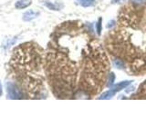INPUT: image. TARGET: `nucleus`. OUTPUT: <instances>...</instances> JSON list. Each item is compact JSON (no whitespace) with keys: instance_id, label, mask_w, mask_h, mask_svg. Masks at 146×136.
I'll return each mask as SVG.
<instances>
[{"instance_id":"f257e3e1","label":"nucleus","mask_w":146,"mask_h":136,"mask_svg":"<svg viewBox=\"0 0 146 136\" xmlns=\"http://www.w3.org/2000/svg\"><path fill=\"white\" fill-rule=\"evenodd\" d=\"M108 58L102 47L79 23H64L46 56V72L58 98H90L107 82Z\"/></svg>"},{"instance_id":"f03ea898","label":"nucleus","mask_w":146,"mask_h":136,"mask_svg":"<svg viewBox=\"0 0 146 136\" xmlns=\"http://www.w3.org/2000/svg\"><path fill=\"white\" fill-rule=\"evenodd\" d=\"M120 24L110 34L108 48L116 59L126 63L135 73L146 71V27L131 12H122Z\"/></svg>"},{"instance_id":"7ed1b4c3","label":"nucleus","mask_w":146,"mask_h":136,"mask_svg":"<svg viewBox=\"0 0 146 136\" xmlns=\"http://www.w3.org/2000/svg\"><path fill=\"white\" fill-rule=\"evenodd\" d=\"M45 63L43 49L33 42L22 44L13 51L9 62L10 73L27 98L42 97Z\"/></svg>"},{"instance_id":"20e7f679","label":"nucleus","mask_w":146,"mask_h":136,"mask_svg":"<svg viewBox=\"0 0 146 136\" xmlns=\"http://www.w3.org/2000/svg\"><path fill=\"white\" fill-rule=\"evenodd\" d=\"M7 91L8 94V97L10 99H22L24 98V93L22 89L18 86V84L13 83L7 84Z\"/></svg>"},{"instance_id":"39448f33","label":"nucleus","mask_w":146,"mask_h":136,"mask_svg":"<svg viewBox=\"0 0 146 136\" xmlns=\"http://www.w3.org/2000/svg\"><path fill=\"white\" fill-rule=\"evenodd\" d=\"M29 5H31V0H18L16 3V8L23 9L27 7Z\"/></svg>"},{"instance_id":"423d86ee","label":"nucleus","mask_w":146,"mask_h":136,"mask_svg":"<svg viewBox=\"0 0 146 136\" xmlns=\"http://www.w3.org/2000/svg\"><path fill=\"white\" fill-rule=\"evenodd\" d=\"M38 13H35L34 11H29L24 14V16H23V19H24L25 21H30L32 19H34V18H36V16H38Z\"/></svg>"},{"instance_id":"0eeeda50","label":"nucleus","mask_w":146,"mask_h":136,"mask_svg":"<svg viewBox=\"0 0 146 136\" xmlns=\"http://www.w3.org/2000/svg\"><path fill=\"white\" fill-rule=\"evenodd\" d=\"M130 84H131V81H125V82H121V83H120L119 84L115 85V87L113 88V90H115L116 92H117V91H120V90H121V89H123V88L127 87V86L129 85Z\"/></svg>"},{"instance_id":"6e6552de","label":"nucleus","mask_w":146,"mask_h":136,"mask_svg":"<svg viewBox=\"0 0 146 136\" xmlns=\"http://www.w3.org/2000/svg\"><path fill=\"white\" fill-rule=\"evenodd\" d=\"M78 2H79L82 7H88L93 6L95 3V0H78Z\"/></svg>"},{"instance_id":"1a4fd4ad","label":"nucleus","mask_w":146,"mask_h":136,"mask_svg":"<svg viewBox=\"0 0 146 136\" xmlns=\"http://www.w3.org/2000/svg\"><path fill=\"white\" fill-rule=\"evenodd\" d=\"M115 93H116V91L115 90H110V91H108V92H106V93H104L103 94H102V96H100L99 99H110V98H111L114 94H115Z\"/></svg>"},{"instance_id":"9d476101","label":"nucleus","mask_w":146,"mask_h":136,"mask_svg":"<svg viewBox=\"0 0 146 136\" xmlns=\"http://www.w3.org/2000/svg\"><path fill=\"white\" fill-rule=\"evenodd\" d=\"M96 28H97V33L98 35H100V32H102V18H100L97 25H96Z\"/></svg>"},{"instance_id":"9b49d317","label":"nucleus","mask_w":146,"mask_h":136,"mask_svg":"<svg viewBox=\"0 0 146 136\" xmlns=\"http://www.w3.org/2000/svg\"><path fill=\"white\" fill-rule=\"evenodd\" d=\"M134 3H136V4H141V3H143L145 0H132Z\"/></svg>"},{"instance_id":"f8f14e48","label":"nucleus","mask_w":146,"mask_h":136,"mask_svg":"<svg viewBox=\"0 0 146 136\" xmlns=\"http://www.w3.org/2000/svg\"><path fill=\"white\" fill-rule=\"evenodd\" d=\"M112 1H113V3H119V2L123 1V0H112Z\"/></svg>"},{"instance_id":"ddd939ff","label":"nucleus","mask_w":146,"mask_h":136,"mask_svg":"<svg viewBox=\"0 0 146 136\" xmlns=\"http://www.w3.org/2000/svg\"><path fill=\"white\" fill-rule=\"evenodd\" d=\"M2 94V86H1V84H0V95Z\"/></svg>"}]
</instances>
